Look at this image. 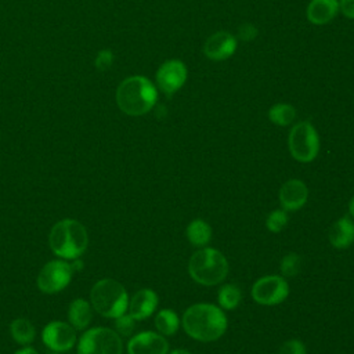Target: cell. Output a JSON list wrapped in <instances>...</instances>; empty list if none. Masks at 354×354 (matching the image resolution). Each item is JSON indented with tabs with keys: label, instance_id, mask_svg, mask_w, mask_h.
<instances>
[{
	"label": "cell",
	"instance_id": "cell-16",
	"mask_svg": "<svg viewBox=\"0 0 354 354\" xmlns=\"http://www.w3.org/2000/svg\"><path fill=\"white\" fill-rule=\"evenodd\" d=\"M329 242L336 249H346L354 242V221L348 216L336 220L328 232Z\"/></svg>",
	"mask_w": 354,
	"mask_h": 354
},
{
	"label": "cell",
	"instance_id": "cell-18",
	"mask_svg": "<svg viewBox=\"0 0 354 354\" xmlns=\"http://www.w3.org/2000/svg\"><path fill=\"white\" fill-rule=\"evenodd\" d=\"M68 318L69 324L77 329H86L93 318V308L91 303H88L84 299H75L68 308Z\"/></svg>",
	"mask_w": 354,
	"mask_h": 354
},
{
	"label": "cell",
	"instance_id": "cell-23",
	"mask_svg": "<svg viewBox=\"0 0 354 354\" xmlns=\"http://www.w3.org/2000/svg\"><path fill=\"white\" fill-rule=\"evenodd\" d=\"M268 118L277 126H288L295 120L296 109L290 104L278 102L270 108Z\"/></svg>",
	"mask_w": 354,
	"mask_h": 354
},
{
	"label": "cell",
	"instance_id": "cell-17",
	"mask_svg": "<svg viewBox=\"0 0 354 354\" xmlns=\"http://www.w3.org/2000/svg\"><path fill=\"white\" fill-rule=\"evenodd\" d=\"M339 12V0H311L307 6V19L314 25L329 24Z\"/></svg>",
	"mask_w": 354,
	"mask_h": 354
},
{
	"label": "cell",
	"instance_id": "cell-28",
	"mask_svg": "<svg viewBox=\"0 0 354 354\" xmlns=\"http://www.w3.org/2000/svg\"><path fill=\"white\" fill-rule=\"evenodd\" d=\"M257 33H259L257 28L249 22H245L238 28V37L243 41H252L253 39L257 37Z\"/></svg>",
	"mask_w": 354,
	"mask_h": 354
},
{
	"label": "cell",
	"instance_id": "cell-5",
	"mask_svg": "<svg viewBox=\"0 0 354 354\" xmlns=\"http://www.w3.org/2000/svg\"><path fill=\"white\" fill-rule=\"evenodd\" d=\"M90 303L100 315L116 318L127 311L129 297L122 283L111 278H104L91 288Z\"/></svg>",
	"mask_w": 354,
	"mask_h": 354
},
{
	"label": "cell",
	"instance_id": "cell-19",
	"mask_svg": "<svg viewBox=\"0 0 354 354\" xmlns=\"http://www.w3.org/2000/svg\"><path fill=\"white\" fill-rule=\"evenodd\" d=\"M187 238L191 245L203 248L205 245L209 243V241L212 238V227L205 220L196 218L188 224Z\"/></svg>",
	"mask_w": 354,
	"mask_h": 354
},
{
	"label": "cell",
	"instance_id": "cell-10",
	"mask_svg": "<svg viewBox=\"0 0 354 354\" xmlns=\"http://www.w3.org/2000/svg\"><path fill=\"white\" fill-rule=\"evenodd\" d=\"M41 340L53 351H68L76 343V329L71 324L53 321L44 326Z\"/></svg>",
	"mask_w": 354,
	"mask_h": 354
},
{
	"label": "cell",
	"instance_id": "cell-2",
	"mask_svg": "<svg viewBox=\"0 0 354 354\" xmlns=\"http://www.w3.org/2000/svg\"><path fill=\"white\" fill-rule=\"evenodd\" d=\"M158 100V88L145 76L126 77L116 90V104L122 112L130 116H141L149 112Z\"/></svg>",
	"mask_w": 354,
	"mask_h": 354
},
{
	"label": "cell",
	"instance_id": "cell-20",
	"mask_svg": "<svg viewBox=\"0 0 354 354\" xmlns=\"http://www.w3.org/2000/svg\"><path fill=\"white\" fill-rule=\"evenodd\" d=\"M155 326L160 335L171 336L180 328V318L176 311L170 308H163L155 317Z\"/></svg>",
	"mask_w": 354,
	"mask_h": 354
},
{
	"label": "cell",
	"instance_id": "cell-25",
	"mask_svg": "<svg viewBox=\"0 0 354 354\" xmlns=\"http://www.w3.org/2000/svg\"><path fill=\"white\" fill-rule=\"evenodd\" d=\"M289 221V217H288V213L286 210L283 209H277L274 212H271L268 216H267V220H266V225H267V230L271 231V232H279L282 231L286 224Z\"/></svg>",
	"mask_w": 354,
	"mask_h": 354
},
{
	"label": "cell",
	"instance_id": "cell-7",
	"mask_svg": "<svg viewBox=\"0 0 354 354\" xmlns=\"http://www.w3.org/2000/svg\"><path fill=\"white\" fill-rule=\"evenodd\" d=\"M123 343L116 330L109 328H91L77 343V354H122Z\"/></svg>",
	"mask_w": 354,
	"mask_h": 354
},
{
	"label": "cell",
	"instance_id": "cell-3",
	"mask_svg": "<svg viewBox=\"0 0 354 354\" xmlns=\"http://www.w3.org/2000/svg\"><path fill=\"white\" fill-rule=\"evenodd\" d=\"M48 242L55 256L64 260H75L86 252L88 234L84 225L77 220L65 218L53 225Z\"/></svg>",
	"mask_w": 354,
	"mask_h": 354
},
{
	"label": "cell",
	"instance_id": "cell-29",
	"mask_svg": "<svg viewBox=\"0 0 354 354\" xmlns=\"http://www.w3.org/2000/svg\"><path fill=\"white\" fill-rule=\"evenodd\" d=\"M339 11L350 19H354V0H339Z\"/></svg>",
	"mask_w": 354,
	"mask_h": 354
},
{
	"label": "cell",
	"instance_id": "cell-11",
	"mask_svg": "<svg viewBox=\"0 0 354 354\" xmlns=\"http://www.w3.org/2000/svg\"><path fill=\"white\" fill-rule=\"evenodd\" d=\"M187 68L185 64L180 59H169L163 62L159 69L156 71V84L158 88L167 94L171 95L177 93L185 83L187 80Z\"/></svg>",
	"mask_w": 354,
	"mask_h": 354
},
{
	"label": "cell",
	"instance_id": "cell-24",
	"mask_svg": "<svg viewBox=\"0 0 354 354\" xmlns=\"http://www.w3.org/2000/svg\"><path fill=\"white\" fill-rule=\"evenodd\" d=\"M281 272L283 277H296L301 268V259L297 253H288L282 257L279 264Z\"/></svg>",
	"mask_w": 354,
	"mask_h": 354
},
{
	"label": "cell",
	"instance_id": "cell-15",
	"mask_svg": "<svg viewBox=\"0 0 354 354\" xmlns=\"http://www.w3.org/2000/svg\"><path fill=\"white\" fill-rule=\"evenodd\" d=\"M158 306V295L152 289H140L129 301V314L136 321H142L153 314Z\"/></svg>",
	"mask_w": 354,
	"mask_h": 354
},
{
	"label": "cell",
	"instance_id": "cell-21",
	"mask_svg": "<svg viewBox=\"0 0 354 354\" xmlns=\"http://www.w3.org/2000/svg\"><path fill=\"white\" fill-rule=\"evenodd\" d=\"M242 300L241 289L234 283H225L220 288L217 295V301L224 310H234L239 306Z\"/></svg>",
	"mask_w": 354,
	"mask_h": 354
},
{
	"label": "cell",
	"instance_id": "cell-6",
	"mask_svg": "<svg viewBox=\"0 0 354 354\" xmlns=\"http://www.w3.org/2000/svg\"><path fill=\"white\" fill-rule=\"evenodd\" d=\"M289 152L297 162L310 163L319 152V137L310 122L296 123L288 137Z\"/></svg>",
	"mask_w": 354,
	"mask_h": 354
},
{
	"label": "cell",
	"instance_id": "cell-32",
	"mask_svg": "<svg viewBox=\"0 0 354 354\" xmlns=\"http://www.w3.org/2000/svg\"><path fill=\"white\" fill-rule=\"evenodd\" d=\"M348 212H350V216L354 218V196L351 198V201L348 203Z\"/></svg>",
	"mask_w": 354,
	"mask_h": 354
},
{
	"label": "cell",
	"instance_id": "cell-22",
	"mask_svg": "<svg viewBox=\"0 0 354 354\" xmlns=\"http://www.w3.org/2000/svg\"><path fill=\"white\" fill-rule=\"evenodd\" d=\"M12 339L19 344H28L35 339V328L25 318H17L10 325Z\"/></svg>",
	"mask_w": 354,
	"mask_h": 354
},
{
	"label": "cell",
	"instance_id": "cell-27",
	"mask_svg": "<svg viewBox=\"0 0 354 354\" xmlns=\"http://www.w3.org/2000/svg\"><path fill=\"white\" fill-rule=\"evenodd\" d=\"M277 354H306L304 344L297 339L286 340L278 350Z\"/></svg>",
	"mask_w": 354,
	"mask_h": 354
},
{
	"label": "cell",
	"instance_id": "cell-9",
	"mask_svg": "<svg viewBox=\"0 0 354 354\" xmlns=\"http://www.w3.org/2000/svg\"><path fill=\"white\" fill-rule=\"evenodd\" d=\"M289 295V285L281 275H266L259 278L252 286V297L263 306L282 303Z\"/></svg>",
	"mask_w": 354,
	"mask_h": 354
},
{
	"label": "cell",
	"instance_id": "cell-30",
	"mask_svg": "<svg viewBox=\"0 0 354 354\" xmlns=\"http://www.w3.org/2000/svg\"><path fill=\"white\" fill-rule=\"evenodd\" d=\"M112 64V53L111 51H101L97 57V66L98 68H108Z\"/></svg>",
	"mask_w": 354,
	"mask_h": 354
},
{
	"label": "cell",
	"instance_id": "cell-8",
	"mask_svg": "<svg viewBox=\"0 0 354 354\" xmlns=\"http://www.w3.org/2000/svg\"><path fill=\"white\" fill-rule=\"evenodd\" d=\"M73 268L66 260H51L39 272L37 286L43 293L54 295L65 289L72 279Z\"/></svg>",
	"mask_w": 354,
	"mask_h": 354
},
{
	"label": "cell",
	"instance_id": "cell-13",
	"mask_svg": "<svg viewBox=\"0 0 354 354\" xmlns=\"http://www.w3.org/2000/svg\"><path fill=\"white\" fill-rule=\"evenodd\" d=\"M236 50V37L225 30L213 33L203 44V54L212 61H224Z\"/></svg>",
	"mask_w": 354,
	"mask_h": 354
},
{
	"label": "cell",
	"instance_id": "cell-31",
	"mask_svg": "<svg viewBox=\"0 0 354 354\" xmlns=\"http://www.w3.org/2000/svg\"><path fill=\"white\" fill-rule=\"evenodd\" d=\"M14 354H39V353L32 347H25V348H21V350L15 351Z\"/></svg>",
	"mask_w": 354,
	"mask_h": 354
},
{
	"label": "cell",
	"instance_id": "cell-14",
	"mask_svg": "<svg viewBox=\"0 0 354 354\" xmlns=\"http://www.w3.org/2000/svg\"><path fill=\"white\" fill-rule=\"evenodd\" d=\"M278 196L283 210L295 212L306 205L308 199V188L301 180L290 178L282 184Z\"/></svg>",
	"mask_w": 354,
	"mask_h": 354
},
{
	"label": "cell",
	"instance_id": "cell-33",
	"mask_svg": "<svg viewBox=\"0 0 354 354\" xmlns=\"http://www.w3.org/2000/svg\"><path fill=\"white\" fill-rule=\"evenodd\" d=\"M169 354H191V353L188 350H184V348H176V350H173Z\"/></svg>",
	"mask_w": 354,
	"mask_h": 354
},
{
	"label": "cell",
	"instance_id": "cell-26",
	"mask_svg": "<svg viewBox=\"0 0 354 354\" xmlns=\"http://www.w3.org/2000/svg\"><path fill=\"white\" fill-rule=\"evenodd\" d=\"M136 319L130 314H122L115 318V328L119 336H130L134 330Z\"/></svg>",
	"mask_w": 354,
	"mask_h": 354
},
{
	"label": "cell",
	"instance_id": "cell-1",
	"mask_svg": "<svg viewBox=\"0 0 354 354\" xmlns=\"http://www.w3.org/2000/svg\"><path fill=\"white\" fill-rule=\"evenodd\" d=\"M183 328L189 337L198 342H214L224 335L227 317L214 304L198 303L185 310Z\"/></svg>",
	"mask_w": 354,
	"mask_h": 354
},
{
	"label": "cell",
	"instance_id": "cell-12",
	"mask_svg": "<svg viewBox=\"0 0 354 354\" xmlns=\"http://www.w3.org/2000/svg\"><path fill=\"white\" fill-rule=\"evenodd\" d=\"M129 354H167L169 343L163 335L145 330L134 335L127 343Z\"/></svg>",
	"mask_w": 354,
	"mask_h": 354
},
{
	"label": "cell",
	"instance_id": "cell-4",
	"mask_svg": "<svg viewBox=\"0 0 354 354\" xmlns=\"http://www.w3.org/2000/svg\"><path fill=\"white\" fill-rule=\"evenodd\" d=\"M188 272L199 285L213 286L227 278L228 261L220 250L214 248H203L189 257Z\"/></svg>",
	"mask_w": 354,
	"mask_h": 354
}]
</instances>
